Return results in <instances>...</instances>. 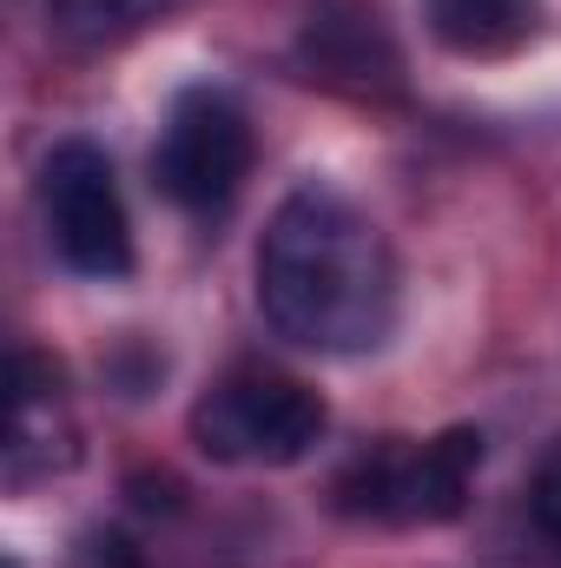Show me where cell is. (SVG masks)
I'll use <instances>...</instances> for the list:
<instances>
[{"label": "cell", "instance_id": "obj_8", "mask_svg": "<svg viewBox=\"0 0 561 568\" xmlns=\"http://www.w3.org/2000/svg\"><path fill=\"white\" fill-rule=\"evenodd\" d=\"M536 0H422L429 33L462 60H502L536 33Z\"/></svg>", "mask_w": 561, "mask_h": 568}, {"label": "cell", "instance_id": "obj_1", "mask_svg": "<svg viewBox=\"0 0 561 568\" xmlns=\"http://www.w3.org/2000/svg\"><path fill=\"white\" fill-rule=\"evenodd\" d=\"M258 311L284 344L317 357H364L397 331V252L384 225L337 185H297L258 239Z\"/></svg>", "mask_w": 561, "mask_h": 568}, {"label": "cell", "instance_id": "obj_4", "mask_svg": "<svg viewBox=\"0 0 561 568\" xmlns=\"http://www.w3.org/2000/svg\"><path fill=\"white\" fill-rule=\"evenodd\" d=\"M252 159H258V140H252L245 106L225 87H192L165 113V133H159V152H152V179L178 212L212 219L245 192Z\"/></svg>", "mask_w": 561, "mask_h": 568}, {"label": "cell", "instance_id": "obj_7", "mask_svg": "<svg viewBox=\"0 0 561 568\" xmlns=\"http://www.w3.org/2000/svg\"><path fill=\"white\" fill-rule=\"evenodd\" d=\"M80 429L67 410V377L40 351H13V397H7V489L47 483L73 469Z\"/></svg>", "mask_w": 561, "mask_h": 568}, {"label": "cell", "instance_id": "obj_2", "mask_svg": "<svg viewBox=\"0 0 561 568\" xmlns=\"http://www.w3.org/2000/svg\"><path fill=\"white\" fill-rule=\"evenodd\" d=\"M482 469V436L476 429H442V436H384L364 456L344 463V476L330 483L337 516L350 523H390V529H429V523H456L469 509Z\"/></svg>", "mask_w": 561, "mask_h": 568}, {"label": "cell", "instance_id": "obj_9", "mask_svg": "<svg viewBox=\"0 0 561 568\" xmlns=\"http://www.w3.org/2000/svg\"><path fill=\"white\" fill-rule=\"evenodd\" d=\"M185 0H47V20L67 47H120L145 27L172 20Z\"/></svg>", "mask_w": 561, "mask_h": 568}, {"label": "cell", "instance_id": "obj_6", "mask_svg": "<svg viewBox=\"0 0 561 568\" xmlns=\"http://www.w3.org/2000/svg\"><path fill=\"white\" fill-rule=\"evenodd\" d=\"M297 60L310 67V80L344 87V93H397L404 87V53L370 0H317L297 33Z\"/></svg>", "mask_w": 561, "mask_h": 568}, {"label": "cell", "instance_id": "obj_5", "mask_svg": "<svg viewBox=\"0 0 561 568\" xmlns=\"http://www.w3.org/2000/svg\"><path fill=\"white\" fill-rule=\"evenodd\" d=\"M40 212L47 239L67 272L80 278H126L133 272V219L113 179V159L93 140H60L40 165Z\"/></svg>", "mask_w": 561, "mask_h": 568}, {"label": "cell", "instance_id": "obj_3", "mask_svg": "<svg viewBox=\"0 0 561 568\" xmlns=\"http://www.w3.org/2000/svg\"><path fill=\"white\" fill-rule=\"evenodd\" d=\"M324 397L272 364H238L192 404V443L225 469H290L324 443Z\"/></svg>", "mask_w": 561, "mask_h": 568}, {"label": "cell", "instance_id": "obj_10", "mask_svg": "<svg viewBox=\"0 0 561 568\" xmlns=\"http://www.w3.org/2000/svg\"><path fill=\"white\" fill-rule=\"evenodd\" d=\"M529 516H536V529L549 542H561V436L542 449V463L529 476Z\"/></svg>", "mask_w": 561, "mask_h": 568}]
</instances>
